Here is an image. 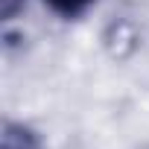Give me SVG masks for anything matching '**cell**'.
<instances>
[{"instance_id": "cell-3", "label": "cell", "mask_w": 149, "mask_h": 149, "mask_svg": "<svg viewBox=\"0 0 149 149\" xmlns=\"http://www.w3.org/2000/svg\"><path fill=\"white\" fill-rule=\"evenodd\" d=\"M26 0H0V15H3V21H12L21 9H24Z\"/></svg>"}, {"instance_id": "cell-1", "label": "cell", "mask_w": 149, "mask_h": 149, "mask_svg": "<svg viewBox=\"0 0 149 149\" xmlns=\"http://www.w3.org/2000/svg\"><path fill=\"white\" fill-rule=\"evenodd\" d=\"M3 149H38V140L29 129L9 123L3 129Z\"/></svg>"}, {"instance_id": "cell-2", "label": "cell", "mask_w": 149, "mask_h": 149, "mask_svg": "<svg viewBox=\"0 0 149 149\" xmlns=\"http://www.w3.org/2000/svg\"><path fill=\"white\" fill-rule=\"evenodd\" d=\"M47 3L58 12V15H67V18H73V15H82L94 0H47Z\"/></svg>"}]
</instances>
